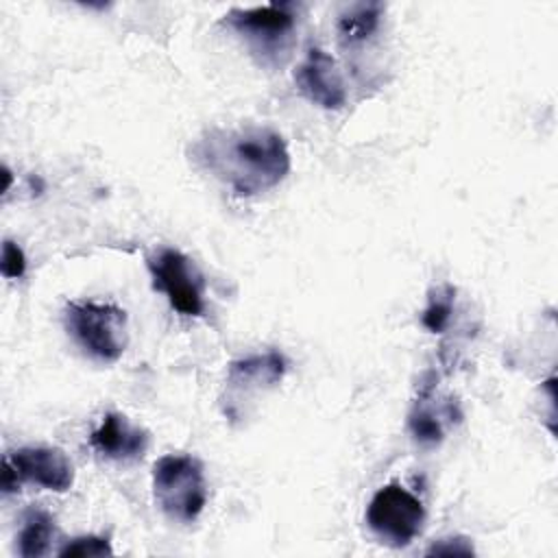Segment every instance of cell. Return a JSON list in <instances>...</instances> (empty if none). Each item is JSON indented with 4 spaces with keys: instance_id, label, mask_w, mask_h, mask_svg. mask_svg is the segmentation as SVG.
<instances>
[{
    "instance_id": "9c48e42d",
    "label": "cell",
    "mask_w": 558,
    "mask_h": 558,
    "mask_svg": "<svg viewBox=\"0 0 558 558\" xmlns=\"http://www.w3.org/2000/svg\"><path fill=\"white\" fill-rule=\"evenodd\" d=\"M89 445L109 460H137L148 449V432L133 425L124 414L109 412L89 434Z\"/></svg>"
},
{
    "instance_id": "5bb4252c",
    "label": "cell",
    "mask_w": 558,
    "mask_h": 558,
    "mask_svg": "<svg viewBox=\"0 0 558 558\" xmlns=\"http://www.w3.org/2000/svg\"><path fill=\"white\" fill-rule=\"evenodd\" d=\"M408 427H410V434L414 436V440L421 442V445H436L445 436L440 418L432 410H427L423 405H416L412 410Z\"/></svg>"
},
{
    "instance_id": "8fae6325",
    "label": "cell",
    "mask_w": 558,
    "mask_h": 558,
    "mask_svg": "<svg viewBox=\"0 0 558 558\" xmlns=\"http://www.w3.org/2000/svg\"><path fill=\"white\" fill-rule=\"evenodd\" d=\"M386 7L381 2H351L336 20V35L342 48H357L366 44L381 26Z\"/></svg>"
},
{
    "instance_id": "4fadbf2b",
    "label": "cell",
    "mask_w": 558,
    "mask_h": 558,
    "mask_svg": "<svg viewBox=\"0 0 558 558\" xmlns=\"http://www.w3.org/2000/svg\"><path fill=\"white\" fill-rule=\"evenodd\" d=\"M453 303H456V288L451 283H440L432 288L427 296V305L421 314V325L429 333H442L451 320Z\"/></svg>"
},
{
    "instance_id": "6da1fadb",
    "label": "cell",
    "mask_w": 558,
    "mask_h": 558,
    "mask_svg": "<svg viewBox=\"0 0 558 558\" xmlns=\"http://www.w3.org/2000/svg\"><path fill=\"white\" fill-rule=\"evenodd\" d=\"M196 170L209 174L240 198L277 187L290 172V150L281 133L268 126H214L187 148Z\"/></svg>"
},
{
    "instance_id": "3957f363",
    "label": "cell",
    "mask_w": 558,
    "mask_h": 558,
    "mask_svg": "<svg viewBox=\"0 0 558 558\" xmlns=\"http://www.w3.org/2000/svg\"><path fill=\"white\" fill-rule=\"evenodd\" d=\"M70 338L98 362H116L129 344L126 312L113 303L70 301L63 310Z\"/></svg>"
},
{
    "instance_id": "277c9868",
    "label": "cell",
    "mask_w": 558,
    "mask_h": 558,
    "mask_svg": "<svg viewBox=\"0 0 558 558\" xmlns=\"http://www.w3.org/2000/svg\"><path fill=\"white\" fill-rule=\"evenodd\" d=\"M153 495L172 521H194L207 504V480L203 464L183 453L161 456L153 464Z\"/></svg>"
},
{
    "instance_id": "e0dca14e",
    "label": "cell",
    "mask_w": 558,
    "mask_h": 558,
    "mask_svg": "<svg viewBox=\"0 0 558 558\" xmlns=\"http://www.w3.org/2000/svg\"><path fill=\"white\" fill-rule=\"evenodd\" d=\"M425 554L427 556H473L475 549L469 538L449 536V538H440L438 543H434Z\"/></svg>"
},
{
    "instance_id": "52a82bcc",
    "label": "cell",
    "mask_w": 558,
    "mask_h": 558,
    "mask_svg": "<svg viewBox=\"0 0 558 558\" xmlns=\"http://www.w3.org/2000/svg\"><path fill=\"white\" fill-rule=\"evenodd\" d=\"M20 484L33 482L46 490L65 493L74 484V466L59 447H20L4 456Z\"/></svg>"
},
{
    "instance_id": "7c38bea8",
    "label": "cell",
    "mask_w": 558,
    "mask_h": 558,
    "mask_svg": "<svg viewBox=\"0 0 558 558\" xmlns=\"http://www.w3.org/2000/svg\"><path fill=\"white\" fill-rule=\"evenodd\" d=\"M57 527L54 517L44 508H28L22 519V527L17 534V554L22 558H39L48 551L54 541Z\"/></svg>"
},
{
    "instance_id": "8992f818",
    "label": "cell",
    "mask_w": 558,
    "mask_h": 558,
    "mask_svg": "<svg viewBox=\"0 0 558 558\" xmlns=\"http://www.w3.org/2000/svg\"><path fill=\"white\" fill-rule=\"evenodd\" d=\"M153 288L166 294L170 307L181 316L205 312V279L194 262L179 248L163 246L148 257Z\"/></svg>"
},
{
    "instance_id": "ac0fdd59",
    "label": "cell",
    "mask_w": 558,
    "mask_h": 558,
    "mask_svg": "<svg viewBox=\"0 0 558 558\" xmlns=\"http://www.w3.org/2000/svg\"><path fill=\"white\" fill-rule=\"evenodd\" d=\"M2 177H4V187H2V190L7 192L9 185H11V170H9L7 166H2Z\"/></svg>"
},
{
    "instance_id": "2e32d148",
    "label": "cell",
    "mask_w": 558,
    "mask_h": 558,
    "mask_svg": "<svg viewBox=\"0 0 558 558\" xmlns=\"http://www.w3.org/2000/svg\"><path fill=\"white\" fill-rule=\"evenodd\" d=\"M0 270L7 279H20L26 270V257L24 251L13 242L4 240L2 242V255H0Z\"/></svg>"
},
{
    "instance_id": "5b68a950",
    "label": "cell",
    "mask_w": 558,
    "mask_h": 558,
    "mask_svg": "<svg viewBox=\"0 0 558 558\" xmlns=\"http://www.w3.org/2000/svg\"><path fill=\"white\" fill-rule=\"evenodd\" d=\"M368 530L390 547L410 545L425 525L423 501L397 482L381 486L366 506Z\"/></svg>"
},
{
    "instance_id": "30bf717a",
    "label": "cell",
    "mask_w": 558,
    "mask_h": 558,
    "mask_svg": "<svg viewBox=\"0 0 558 558\" xmlns=\"http://www.w3.org/2000/svg\"><path fill=\"white\" fill-rule=\"evenodd\" d=\"M286 357L279 351H266L233 360L227 368V386L238 392H257L272 388L283 379Z\"/></svg>"
},
{
    "instance_id": "7a4b0ae2",
    "label": "cell",
    "mask_w": 558,
    "mask_h": 558,
    "mask_svg": "<svg viewBox=\"0 0 558 558\" xmlns=\"http://www.w3.org/2000/svg\"><path fill=\"white\" fill-rule=\"evenodd\" d=\"M296 13L299 9L292 2H268L248 9L235 7L222 15V24L246 44L259 63L275 65L292 48Z\"/></svg>"
},
{
    "instance_id": "ba28073f",
    "label": "cell",
    "mask_w": 558,
    "mask_h": 558,
    "mask_svg": "<svg viewBox=\"0 0 558 558\" xmlns=\"http://www.w3.org/2000/svg\"><path fill=\"white\" fill-rule=\"evenodd\" d=\"M296 89L323 109H342L347 102V89L342 72L331 54L320 48H310L303 61L294 70Z\"/></svg>"
},
{
    "instance_id": "9a60e30c",
    "label": "cell",
    "mask_w": 558,
    "mask_h": 558,
    "mask_svg": "<svg viewBox=\"0 0 558 558\" xmlns=\"http://www.w3.org/2000/svg\"><path fill=\"white\" fill-rule=\"evenodd\" d=\"M113 554V547L109 543L107 536H96V534H87V536H76L72 541H68L61 549H59V556L63 558H92V556H111Z\"/></svg>"
}]
</instances>
